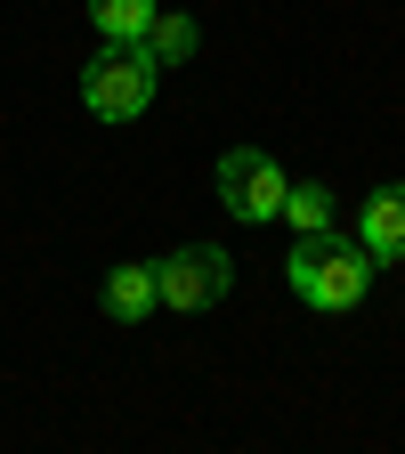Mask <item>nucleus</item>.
I'll use <instances>...</instances> for the list:
<instances>
[{"label": "nucleus", "mask_w": 405, "mask_h": 454, "mask_svg": "<svg viewBox=\"0 0 405 454\" xmlns=\"http://www.w3.org/2000/svg\"><path fill=\"white\" fill-rule=\"evenodd\" d=\"M195 41H203V25L195 17H154V33H146V57H154V66H187V57H195Z\"/></svg>", "instance_id": "nucleus-8"}, {"label": "nucleus", "mask_w": 405, "mask_h": 454, "mask_svg": "<svg viewBox=\"0 0 405 454\" xmlns=\"http://www.w3.org/2000/svg\"><path fill=\"white\" fill-rule=\"evenodd\" d=\"M97 301H105V317H113V325H146V317L162 309V284H154V260H122V268L105 276V293H97Z\"/></svg>", "instance_id": "nucleus-6"}, {"label": "nucleus", "mask_w": 405, "mask_h": 454, "mask_svg": "<svg viewBox=\"0 0 405 454\" xmlns=\"http://www.w3.org/2000/svg\"><path fill=\"white\" fill-rule=\"evenodd\" d=\"M154 17H162V0H90V25L105 41H146Z\"/></svg>", "instance_id": "nucleus-7"}, {"label": "nucleus", "mask_w": 405, "mask_h": 454, "mask_svg": "<svg viewBox=\"0 0 405 454\" xmlns=\"http://www.w3.org/2000/svg\"><path fill=\"white\" fill-rule=\"evenodd\" d=\"M284 219H292L300 236L332 227V187H324V179H292V187H284Z\"/></svg>", "instance_id": "nucleus-9"}, {"label": "nucleus", "mask_w": 405, "mask_h": 454, "mask_svg": "<svg viewBox=\"0 0 405 454\" xmlns=\"http://www.w3.org/2000/svg\"><path fill=\"white\" fill-rule=\"evenodd\" d=\"M373 268H381V260H373L357 236H340V227H316V236H300L292 260H284V276H292L300 309H316V317H349V309L373 293Z\"/></svg>", "instance_id": "nucleus-1"}, {"label": "nucleus", "mask_w": 405, "mask_h": 454, "mask_svg": "<svg viewBox=\"0 0 405 454\" xmlns=\"http://www.w3.org/2000/svg\"><path fill=\"white\" fill-rule=\"evenodd\" d=\"M357 244H365L373 260H405V179L365 195V211H357Z\"/></svg>", "instance_id": "nucleus-5"}, {"label": "nucleus", "mask_w": 405, "mask_h": 454, "mask_svg": "<svg viewBox=\"0 0 405 454\" xmlns=\"http://www.w3.org/2000/svg\"><path fill=\"white\" fill-rule=\"evenodd\" d=\"M284 162L268 154V146H227L219 154V203H227V219H244V227H268V219H284Z\"/></svg>", "instance_id": "nucleus-3"}, {"label": "nucleus", "mask_w": 405, "mask_h": 454, "mask_svg": "<svg viewBox=\"0 0 405 454\" xmlns=\"http://www.w3.org/2000/svg\"><path fill=\"white\" fill-rule=\"evenodd\" d=\"M154 82H162V66L146 57V41H105L82 66V106L97 122H138L154 106Z\"/></svg>", "instance_id": "nucleus-2"}, {"label": "nucleus", "mask_w": 405, "mask_h": 454, "mask_svg": "<svg viewBox=\"0 0 405 454\" xmlns=\"http://www.w3.org/2000/svg\"><path fill=\"white\" fill-rule=\"evenodd\" d=\"M154 284H162V309H179V317H203L227 301V284H236V260H227L219 244H179V252H162L154 260Z\"/></svg>", "instance_id": "nucleus-4"}]
</instances>
